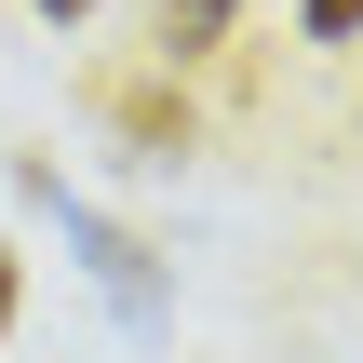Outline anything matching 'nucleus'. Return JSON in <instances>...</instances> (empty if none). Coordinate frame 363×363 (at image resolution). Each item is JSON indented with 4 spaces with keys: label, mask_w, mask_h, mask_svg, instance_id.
<instances>
[{
    "label": "nucleus",
    "mask_w": 363,
    "mask_h": 363,
    "mask_svg": "<svg viewBox=\"0 0 363 363\" xmlns=\"http://www.w3.org/2000/svg\"><path fill=\"white\" fill-rule=\"evenodd\" d=\"M296 27L310 40H363V0H296Z\"/></svg>",
    "instance_id": "4"
},
{
    "label": "nucleus",
    "mask_w": 363,
    "mask_h": 363,
    "mask_svg": "<svg viewBox=\"0 0 363 363\" xmlns=\"http://www.w3.org/2000/svg\"><path fill=\"white\" fill-rule=\"evenodd\" d=\"M13 189H27L40 216H67V256H81V269L108 283V310H121L135 337H162V310H175V296H162V256H148V242H135L121 216H94V202H67V175H54V162H27Z\"/></svg>",
    "instance_id": "1"
},
{
    "label": "nucleus",
    "mask_w": 363,
    "mask_h": 363,
    "mask_svg": "<svg viewBox=\"0 0 363 363\" xmlns=\"http://www.w3.org/2000/svg\"><path fill=\"white\" fill-rule=\"evenodd\" d=\"M94 121H108L135 162H175V148H189V94H175V67H94Z\"/></svg>",
    "instance_id": "2"
},
{
    "label": "nucleus",
    "mask_w": 363,
    "mask_h": 363,
    "mask_svg": "<svg viewBox=\"0 0 363 363\" xmlns=\"http://www.w3.org/2000/svg\"><path fill=\"white\" fill-rule=\"evenodd\" d=\"M229 27H242V0H162L148 13V67H202V54H229Z\"/></svg>",
    "instance_id": "3"
},
{
    "label": "nucleus",
    "mask_w": 363,
    "mask_h": 363,
    "mask_svg": "<svg viewBox=\"0 0 363 363\" xmlns=\"http://www.w3.org/2000/svg\"><path fill=\"white\" fill-rule=\"evenodd\" d=\"M40 13H54V27H81V13H94V0H40Z\"/></svg>",
    "instance_id": "6"
},
{
    "label": "nucleus",
    "mask_w": 363,
    "mask_h": 363,
    "mask_svg": "<svg viewBox=\"0 0 363 363\" xmlns=\"http://www.w3.org/2000/svg\"><path fill=\"white\" fill-rule=\"evenodd\" d=\"M13 310H27V269H13V256H0V337H13Z\"/></svg>",
    "instance_id": "5"
}]
</instances>
